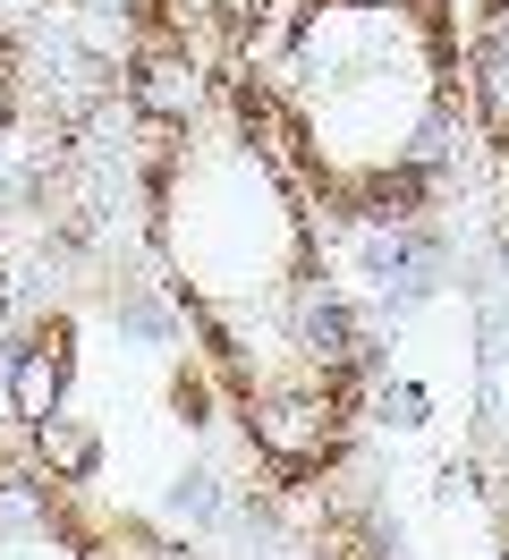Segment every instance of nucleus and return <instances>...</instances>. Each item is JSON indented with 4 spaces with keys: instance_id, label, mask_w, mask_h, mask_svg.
Listing matches in <instances>:
<instances>
[{
    "instance_id": "nucleus-1",
    "label": "nucleus",
    "mask_w": 509,
    "mask_h": 560,
    "mask_svg": "<svg viewBox=\"0 0 509 560\" xmlns=\"http://www.w3.org/2000/svg\"><path fill=\"white\" fill-rule=\"evenodd\" d=\"M144 238L246 451L289 492L332 485L366 390L357 315L323 246V205L280 162L238 69H170Z\"/></svg>"
},
{
    "instance_id": "nucleus-2",
    "label": "nucleus",
    "mask_w": 509,
    "mask_h": 560,
    "mask_svg": "<svg viewBox=\"0 0 509 560\" xmlns=\"http://www.w3.org/2000/svg\"><path fill=\"white\" fill-rule=\"evenodd\" d=\"M230 69L339 221L416 212L467 137L459 0H271Z\"/></svg>"
},
{
    "instance_id": "nucleus-3",
    "label": "nucleus",
    "mask_w": 509,
    "mask_h": 560,
    "mask_svg": "<svg viewBox=\"0 0 509 560\" xmlns=\"http://www.w3.org/2000/svg\"><path fill=\"white\" fill-rule=\"evenodd\" d=\"M0 560H119L111 526L26 442H0Z\"/></svg>"
},
{
    "instance_id": "nucleus-4",
    "label": "nucleus",
    "mask_w": 509,
    "mask_h": 560,
    "mask_svg": "<svg viewBox=\"0 0 509 560\" xmlns=\"http://www.w3.org/2000/svg\"><path fill=\"white\" fill-rule=\"evenodd\" d=\"M271 0H144V43L170 69H230Z\"/></svg>"
},
{
    "instance_id": "nucleus-5",
    "label": "nucleus",
    "mask_w": 509,
    "mask_h": 560,
    "mask_svg": "<svg viewBox=\"0 0 509 560\" xmlns=\"http://www.w3.org/2000/svg\"><path fill=\"white\" fill-rule=\"evenodd\" d=\"M459 69H467V137L509 171V0L459 9Z\"/></svg>"
},
{
    "instance_id": "nucleus-6",
    "label": "nucleus",
    "mask_w": 509,
    "mask_h": 560,
    "mask_svg": "<svg viewBox=\"0 0 509 560\" xmlns=\"http://www.w3.org/2000/svg\"><path fill=\"white\" fill-rule=\"evenodd\" d=\"M18 103H26V51H18V35H9V18H0V137H9V119H18Z\"/></svg>"
},
{
    "instance_id": "nucleus-7",
    "label": "nucleus",
    "mask_w": 509,
    "mask_h": 560,
    "mask_svg": "<svg viewBox=\"0 0 509 560\" xmlns=\"http://www.w3.org/2000/svg\"><path fill=\"white\" fill-rule=\"evenodd\" d=\"M0 323H9V246H0Z\"/></svg>"
}]
</instances>
